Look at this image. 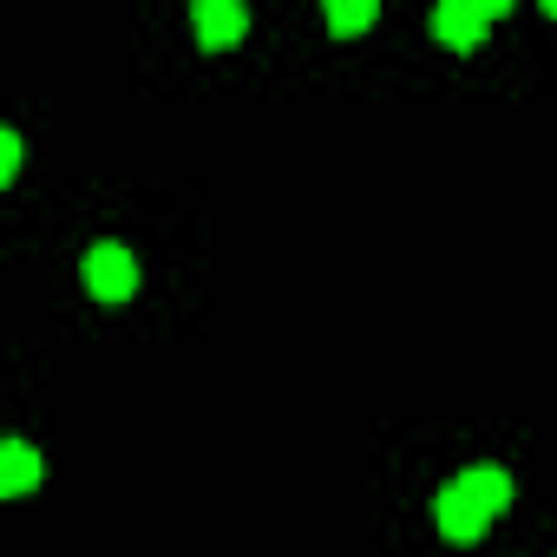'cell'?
Listing matches in <instances>:
<instances>
[{"label":"cell","mask_w":557,"mask_h":557,"mask_svg":"<svg viewBox=\"0 0 557 557\" xmlns=\"http://www.w3.org/2000/svg\"><path fill=\"white\" fill-rule=\"evenodd\" d=\"M86 289H92L99 302H125V296L138 289V262H132L125 243H92V249H86Z\"/></svg>","instance_id":"7a4b0ae2"},{"label":"cell","mask_w":557,"mask_h":557,"mask_svg":"<svg viewBox=\"0 0 557 557\" xmlns=\"http://www.w3.org/2000/svg\"><path fill=\"white\" fill-rule=\"evenodd\" d=\"M40 485V453L27 440H8L0 446V492H34Z\"/></svg>","instance_id":"8992f818"},{"label":"cell","mask_w":557,"mask_h":557,"mask_svg":"<svg viewBox=\"0 0 557 557\" xmlns=\"http://www.w3.org/2000/svg\"><path fill=\"white\" fill-rule=\"evenodd\" d=\"M498 14H505V0H440V8H433V40H446V47H466V53H472Z\"/></svg>","instance_id":"6da1fadb"},{"label":"cell","mask_w":557,"mask_h":557,"mask_svg":"<svg viewBox=\"0 0 557 557\" xmlns=\"http://www.w3.org/2000/svg\"><path fill=\"white\" fill-rule=\"evenodd\" d=\"M21 171V132H0V177Z\"/></svg>","instance_id":"ba28073f"},{"label":"cell","mask_w":557,"mask_h":557,"mask_svg":"<svg viewBox=\"0 0 557 557\" xmlns=\"http://www.w3.org/2000/svg\"><path fill=\"white\" fill-rule=\"evenodd\" d=\"M197 40L216 53V47H236L249 34V14H243V0H197Z\"/></svg>","instance_id":"277c9868"},{"label":"cell","mask_w":557,"mask_h":557,"mask_svg":"<svg viewBox=\"0 0 557 557\" xmlns=\"http://www.w3.org/2000/svg\"><path fill=\"white\" fill-rule=\"evenodd\" d=\"M374 0H329V27L335 34H361V27H374Z\"/></svg>","instance_id":"52a82bcc"},{"label":"cell","mask_w":557,"mask_h":557,"mask_svg":"<svg viewBox=\"0 0 557 557\" xmlns=\"http://www.w3.org/2000/svg\"><path fill=\"white\" fill-rule=\"evenodd\" d=\"M433 524H440V537H453V544H479L492 518H485L459 485H440V492H433Z\"/></svg>","instance_id":"3957f363"},{"label":"cell","mask_w":557,"mask_h":557,"mask_svg":"<svg viewBox=\"0 0 557 557\" xmlns=\"http://www.w3.org/2000/svg\"><path fill=\"white\" fill-rule=\"evenodd\" d=\"M453 485H459V492H466V498H472V505H479L485 518H498V511L511 505V472H505V466H492V459L466 466V472H459Z\"/></svg>","instance_id":"5b68a950"}]
</instances>
